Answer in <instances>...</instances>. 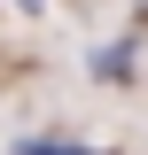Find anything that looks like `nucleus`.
<instances>
[{"label": "nucleus", "mask_w": 148, "mask_h": 155, "mask_svg": "<svg viewBox=\"0 0 148 155\" xmlns=\"http://www.w3.org/2000/svg\"><path fill=\"white\" fill-rule=\"evenodd\" d=\"M16 155H93V147H70V140H23Z\"/></svg>", "instance_id": "obj_1"}]
</instances>
